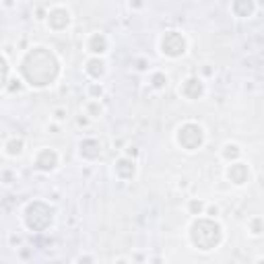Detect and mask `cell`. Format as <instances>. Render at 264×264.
Segmentation results:
<instances>
[{
	"instance_id": "e0dca14e",
	"label": "cell",
	"mask_w": 264,
	"mask_h": 264,
	"mask_svg": "<svg viewBox=\"0 0 264 264\" xmlns=\"http://www.w3.org/2000/svg\"><path fill=\"white\" fill-rule=\"evenodd\" d=\"M151 85L155 87V89H165V87H167V77H165V73H153Z\"/></svg>"
},
{
	"instance_id": "4fadbf2b",
	"label": "cell",
	"mask_w": 264,
	"mask_h": 264,
	"mask_svg": "<svg viewBox=\"0 0 264 264\" xmlns=\"http://www.w3.org/2000/svg\"><path fill=\"white\" fill-rule=\"evenodd\" d=\"M85 73L89 75L93 81H99V79L105 75V62H103L99 56H95V58H91V60H87Z\"/></svg>"
},
{
	"instance_id": "277c9868",
	"label": "cell",
	"mask_w": 264,
	"mask_h": 264,
	"mask_svg": "<svg viewBox=\"0 0 264 264\" xmlns=\"http://www.w3.org/2000/svg\"><path fill=\"white\" fill-rule=\"evenodd\" d=\"M204 138H206L204 128L196 124V122H184L178 128V132H175V143L188 153L198 151L204 145Z\"/></svg>"
},
{
	"instance_id": "7a4b0ae2",
	"label": "cell",
	"mask_w": 264,
	"mask_h": 264,
	"mask_svg": "<svg viewBox=\"0 0 264 264\" xmlns=\"http://www.w3.org/2000/svg\"><path fill=\"white\" fill-rule=\"evenodd\" d=\"M223 239V229L215 219H196L190 225V241L202 252L215 250Z\"/></svg>"
},
{
	"instance_id": "44dd1931",
	"label": "cell",
	"mask_w": 264,
	"mask_h": 264,
	"mask_svg": "<svg viewBox=\"0 0 264 264\" xmlns=\"http://www.w3.org/2000/svg\"><path fill=\"white\" fill-rule=\"evenodd\" d=\"M250 231H252V235H260V233H262V219H260V217L252 219V223H250Z\"/></svg>"
},
{
	"instance_id": "7c38bea8",
	"label": "cell",
	"mask_w": 264,
	"mask_h": 264,
	"mask_svg": "<svg viewBox=\"0 0 264 264\" xmlns=\"http://www.w3.org/2000/svg\"><path fill=\"white\" fill-rule=\"evenodd\" d=\"M87 50L93 52V54L101 56L108 52V38H105L103 33H93L89 40H87Z\"/></svg>"
},
{
	"instance_id": "d4e9b609",
	"label": "cell",
	"mask_w": 264,
	"mask_h": 264,
	"mask_svg": "<svg viewBox=\"0 0 264 264\" xmlns=\"http://www.w3.org/2000/svg\"><path fill=\"white\" fill-rule=\"evenodd\" d=\"M126 153H128V155H132V157H136V153H138V151H136V147H128V149H126Z\"/></svg>"
},
{
	"instance_id": "d6986e66",
	"label": "cell",
	"mask_w": 264,
	"mask_h": 264,
	"mask_svg": "<svg viewBox=\"0 0 264 264\" xmlns=\"http://www.w3.org/2000/svg\"><path fill=\"white\" fill-rule=\"evenodd\" d=\"M188 208H190V213H192V215H202V210H204V202H202V200H190Z\"/></svg>"
},
{
	"instance_id": "6da1fadb",
	"label": "cell",
	"mask_w": 264,
	"mask_h": 264,
	"mask_svg": "<svg viewBox=\"0 0 264 264\" xmlns=\"http://www.w3.org/2000/svg\"><path fill=\"white\" fill-rule=\"evenodd\" d=\"M58 58L48 48H31L21 60V75L31 87H48L58 77Z\"/></svg>"
},
{
	"instance_id": "5bb4252c",
	"label": "cell",
	"mask_w": 264,
	"mask_h": 264,
	"mask_svg": "<svg viewBox=\"0 0 264 264\" xmlns=\"http://www.w3.org/2000/svg\"><path fill=\"white\" fill-rule=\"evenodd\" d=\"M81 155L85 157V159H97V157L101 155V145L95 138H85L81 143Z\"/></svg>"
},
{
	"instance_id": "ac0fdd59",
	"label": "cell",
	"mask_w": 264,
	"mask_h": 264,
	"mask_svg": "<svg viewBox=\"0 0 264 264\" xmlns=\"http://www.w3.org/2000/svg\"><path fill=\"white\" fill-rule=\"evenodd\" d=\"M87 116H91V118H97V116H101V112H103V108H101V103L97 101V99H91L89 103H87Z\"/></svg>"
},
{
	"instance_id": "3957f363",
	"label": "cell",
	"mask_w": 264,
	"mask_h": 264,
	"mask_svg": "<svg viewBox=\"0 0 264 264\" xmlns=\"http://www.w3.org/2000/svg\"><path fill=\"white\" fill-rule=\"evenodd\" d=\"M54 221V208L42 200H35L25 208V225L33 231H44Z\"/></svg>"
},
{
	"instance_id": "7402d4cb",
	"label": "cell",
	"mask_w": 264,
	"mask_h": 264,
	"mask_svg": "<svg viewBox=\"0 0 264 264\" xmlns=\"http://www.w3.org/2000/svg\"><path fill=\"white\" fill-rule=\"evenodd\" d=\"M89 91H91V95H93V97H99V95L103 93V89H101V85H97V83H93V85L89 87Z\"/></svg>"
},
{
	"instance_id": "cb8c5ba5",
	"label": "cell",
	"mask_w": 264,
	"mask_h": 264,
	"mask_svg": "<svg viewBox=\"0 0 264 264\" xmlns=\"http://www.w3.org/2000/svg\"><path fill=\"white\" fill-rule=\"evenodd\" d=\"M130 7H134V9H140V7H143V0H130Z\"/></svg>"
},
{
	"instance_id": "30bf717a",
	"label": "cell",
	"mask_w": 264,
	"mask_h": 264,
	"mask_svg": "<svg viewBox=\"0 0 264 264\" xmlns=\"http://www.w3.org/2000/svg\"><path fill=\"white\" fill-rule=\"evenodd\" d=\"M227 178H229L235 186H243L250 178V169L245 163H233V165H229V169H227Z\"/></svg>"
},
{
	"instance_id": "ba28073f",
	"label": "cell",
	"mask_w": 264,
	"mask_h": 264,
	"mask_svg": "<svg viewBox=\"0 0 264 264\" xmlns=\"http://www.w3.org/2000/svg\"><path fill=\"white\" fill-rule=\"evenodd\" d=\"M202 93H204V83H202L200 79H196V77L186 79V81L182 83V87H180V95L186 97V99H190V101L200 99Z\"/></svg>"
},
{
	"instance_id": "8fae6325",
	"label": "cell",
	"mask_w": 264,
	"mask_h": 264,
	"mask_svg": "<svg viewBox=\"0 0 264 264\" xmlns=\"http://www.w3.org/2000/svg\"><path fill=\"white\" fill-rule=\"evenodd\" d=\"M231 11L239 19H245V17H252L256 11V3L254 0H233L231 3Z\"/></svg>"
},
{
	"instance_id": "8992f818",
	"label": "cell",
	"mask_w": 264,
	"mask_h": 264,
	"mask_svg": "<svg viewBox=\"0 0 264 264\" xmlns=\"http://www.w3.org/2000/svg\"><path fill=\"white\" fill-rule=\"evenodd\" d=\"M33 163H35V169L50 173L58 167V153L54 149H42V151H38V155H35Z\"/></svg>"
},
{
	"instance_id": "52a82bcc",
	"label": "cell",
	"mask_w": 264,
	"mask_h": 264,
	"mask_svg": "<svg viewBox=\"0 0 264 264\" xmlns=\"http://www.w3.org/2000/svg\"><path fill=\"white\" fill-rule=\"evenodd\" d=\"M70 21H73V17H70V11L64 7H54L48 13V25L54 31H64L70 25Z\"/></svg>"
},
{
	"instance_id": "2e32d148",
	"label": "cell",
	"mask_w": 264,
	"mask_h": 264,
	"mask_svg": "<svg viewBox=\"0 0 264 264\" xmlns=\"http://www.w3.org/2000/svg\"><path fill=\"white\" fill-rule=\"evenodd\" d=\"M223 159H227V161H235L237 157L241 155V149L235 145V143H227L225 147H223Z\"/></svg>"
},
{
	"instance_id": "5b68a950",
	"label": "cell",
	"mask_w": 264,
	"mask_h": 264,
	"mask_svg": "<svg viewBox=\"0 0 264 264\" xmlns=\"http://www.w3.org/2000/svg\"><path fill=\"white\" fill-rule=\"evenodd\" d=\"M159 48H161V52H163L165 56H169V58H180V56L186 54L188 42H186V38H184L180 31H167L163 38H161V42H159Z\"/></svg>"
},
{
	"instance_id": "9a60e30c",
	"label": "cell",
	"mask_w": 264,
	"mask_h": 264,
	"mask_svg": "<svg viewBox=\"0 0 264 264\" xmlns=\"http://www.w3.org/2000/svg\"><path fill=\"white\" fill-rule=\"evenodd\" d=\"M23 149H25V143H23V138H11V140H7V145H5V153L9 155V157H19L21 153H23Z\"/></svg>"
},
{
	"instance_id": "9c48e42d",
	"label": "cell",
	"mask_w": 264,
	"mask_h": 264,
	"mask_svg": "<svg viewBox=\"0 0 264 264\" xmlns=\"http://www.w3.org/2000/svg\"><path fill=\"white\" fill-rule=\"evenodd\" d=\"M114 171L120 180H132L136 175V161L130 159V157H120L114 163Z\"/></svg>"
},
{
	"instance_id": "603a6c76",
	"label": "cell",
	"mask_w": 264,
	"mask_h": 264,
	"mask_svg": "<svg viewBox=\"0 0 264 264\" xmlns=\"http://www.w3.org/2000/svg\"><path fill=\"white\" fill-rule=\"evenodd\" d=\"M54 118H56V120H60V122H62V120H64V118H66V110H56V114H54Z\"/></svg>"
},
{
	"instance_id": "ffe728a7",
	"label": "cell",
	"mask_w": 264,
	"mask_h": 264,
	"mask_svg": "<svg viewBox=\"0 0 264 264\" xmlns=\"http://www.w3.org/2000/svg\"><path fill=\"white\" fill-rule=\"evenodd\" d=\"M7 77H9V64L3 56H0V87L7 83Z\"/></svg>"
}]
</instances>
